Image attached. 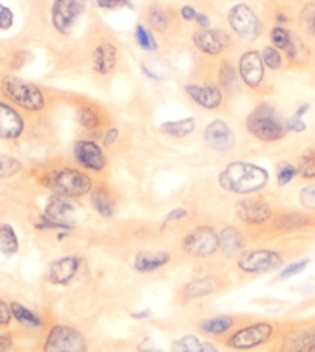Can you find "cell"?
<instances>
[{"instance_id": "cell-1", "label": "cell", "mask_w": 315, "mask_h": 352, "mask_svg": "<svg viewBox=\"0 0 315 352\" xmlns=\"http://www.w3.org/2000/svg\"><path fill=\"white\" fill-rule=\"evenodd\" d=\"M217 184L225 192L248 195L259 192L269 184V173L251 162H231L217 175Z\"/></svg>"}, {"instance_id": "cell-2", "label": "cell", "mask_w": 315, "mask_h": 352, "mask_svg": "<svg viewBox=\"0 0 315 352\" xmlns=\"http://www.w3.org/2000/svg\"><path fill=\"white\" fill-rule=\"evenodd\" d=\"M245 128L249 135L265 143L283 140L287 134L285 120L271 103H260L255 107L246 117Z\"/></svg>"}, {"instance_id": "cell-3", "label": "cell", "mask_w": 315, "mask_h": 352, "mask_svg": "<svg viewBox=\"0 0 315 352\" xmlns=\"http://www.w3.org/2000/svg\"><path fill=\"white\" fill-rule=\"evenodd\" d=\"M275 334H277V328L274 323L265 320L254 322L229 334L225 340V346L232 351H251L272 342Z\"/></svg>"}, {"instance_id": "cell-4", "label": "cell", "mask_w": 315, "mask_h": 352, "mask_svg": "<svg viewBox=\"0 0 315 352\" xmlns=\"http://www.w3.org/2000/svg\"><path fill=\"white\" fill-rule=\"evenodd\" d=\"M50 186L58 194L67 195L71 199H80L89 195L93 191V179L85 169L73 166H65L56 169L50 177Z\"/></svg>"}, {"instance_id": "cell-5", "label": "cell", "mask_w": 315, "mask_h": 352, "mask_svg": "<svg viewBox=\"0 0 315 352\" xmlns=\"http://www.w3.org/2000/svg\"><path fill=\"white\" fill-rule=\"evenodd\" d=\"M0 87L12 103L26 111H31V113H37L47 107L43 91L34 83L8 76L2 80Z\"/></svg>"}, {"instance_id": "cell-6", "label": "cell", "mask_w": 315, "mask_h": 352, "mask_svg": "<svg viewBox=\"0 0 315 352\" xmlns=\"http://www.w3.org/2000/svg\"><path fill=\"white\" fill-rule=\"evenodd\" d=\"M87 12V0H52L50 19L58 34L71 36Z\"/></svg>"}, {"instance_id": "cell-7", "label": "cell", "mask_w": 315, "mask_h": 352, "mask_svg": "<svg viewBox=\"0 0 315 352\" xmlns=\"http://www.w3.org/2000/svg\"><path fill=\"white\" fill-rule=\"evenodd\" d=\"M182 250L195 258L213 257L220 250L219 232L208 225L195 226L183 236Z\"/></svg>"}, {"instance_id": "cell-8", "label": "cell", "mask_w": 315, "mask_h": 352, "mask_svg": "<svg viewBox=\"0 0 315 352\" xmlns=\"http://www.w3.org/2000/svg\"><path fill=\"white\" fill-rule=\"evenodd\" d=\"M228 25L235 36L254 42L263 32V23L255 11L246 3H237L228 11Z\"/></svg>"}, {"instance_id": "cell-9", "label": "cell", "mask_w": 315, "mask_h": 352, "mask_svg": "<svg viewBox=\"0 0 315 352\" xmlns=\"http://www.w3.org/2000/svg\"><path fill=\"white\" fill-rule=\"evenodd\" d=\"M43 352H88V344L73 326L54 324L45 337Z\"/></svg>"}, {"instance_id": "cell-10", "label": "cell", "mask_w": 315, "mask_h": 352, "mask_svg": "<svg viewBox=\"0 0 315 352\" xmlns=\"http://www.w3.org/2000/svg\"><path fill=\"white\" fill-rule=\"evenodd\" d=\"M283 263L285 257L279 251L266 250V248L245 251L237 258V268L241 272L251 274V276H261V274L274 272L280 270Z\"/></svg>"}, {"instance_id": "cell-11", "label": "cell", "mask_w": 315, "mask_h": 352, "mask_svg": "<svg viewBox=\"0 0 315 352\" xmlns=\"http://www.w3.org/2000/svg\"><path fill=\"white\" fill-rule=\"evenodd\" d=\"M183 89L188 99L206 111L219 109L225 102V93L217 82H188Z\"/></svg>"}, {"instance_id": "cell-12", "label": "cell", "mask_w": 315, "mask_h": 352, "mask_svg": "<svg viewBox=\"0 0 315 352\" xmlns=\"http://www.w3.org/2000/svg\"><path fill=\"white\" fill-rule=\"evenodd\" d=\"M74 160L78 166L85 171L102 173L107 168V155H105L102 146L96 140L78 139L73 146Z\"/></svg>"}, {"instance_id": "cell-13", "label": "cell", "mask_w": 315, "mask_h": 352, "mask_svg": "<svg viewBox=\"0 0 315 352\" xmlns=\"http://www.w3.org/2000/svg\"><path fill=\"white\" fill-rule=\"evenodd\" d=\"M191 41L194 47L200 51L202 54L209 57H217L225 53L232 45V37L225 30H197L193 32Z\"/></svg>"}, {"instance_id": "cell-14", "label": "cell", "mask_w": 315, "mask_h": 352, "mask_svg": "<svg viewBox=\"0 0 315 352\" xmlns=\"http://www.w3.org/2000/svg\"><path fill=\"white\" fill-rule=\"evenodd\" d=\"M203 142L214 153L228 154L237 145L235 134L225 120L215 119L203 129Z\"/></svg>"}, {"instance_id": "cell-15", "label": "cell", "mask_w": 315, "mask_h": 352, "mask_svg": "<svg viewBox=\"0 0 315 352\" xmlns=\"http://www.w3.org/2000/svg\"><path fill=\"white\" fill-rule=\"evenodd\" d=\"M266 67L261 54L255 50H248L239 58V76L240 80L249 89L257 91L265 82Z\"/></svg>"}, {"instance_id": "cell-16", "label": "cell", "mask_w": 315, "mask_h": 352, "mask_svg": "<svg viewBox=\"0 0 315 352\" xmlns=\"http://www.w3.org/2000/svg\"><path fill=\"white\" fill-rule=\"evenodd\" d=\"M235 214L243 225L261 226L266 225L274 217V211L268 201L261 199H241L235 206Z\"/></svg>"}, {"instance_id": "cell-17", "label": "cell", "mask_w": 315, "mask_h": 352, "mask_svg": "<svg viewBox=\"0 0 315 352\" xmlns=\"http://www.w3.org/2000/svg\"><path fill=\"white\" fill-rule=\"evenodd\" d=\"M83 258L80 256H63L51 262L47 270L48 283L56 286H68L77 277Z\"/></svg>"}, {"instance_id": "cell-18", "label": "cell", "mask_w": 315, "mask_h": 352, "mask_svg": "<svg viewBox=\"0 0 315 352\" xmlns=\"http://www.w3.org/2000/svg\"><path fill=\"white\" fill-rule=\"evenodd\" d=\"M119 62V50L113 42H98L91 54V68L97 76H109L114 73Z\"/></svg>"}, {"instance_id": "cell-19", "label": "cell", "mask_w": 315, "mask_h": 352, "mask_svg": "<svg viewBox=\"0 0 315 352\" xmlns=\"http://www.w3.org/2000/svg\"><path fill=\"white\" fill-rule=\"evenodd\" d=\"M74 200L76 199H71L63 194L54 192L47 201L43 216H47L48 219L57 221V223L65 225L68 226L69 230H73L74 223L73 220H71V216H73L77 210V205Z\"/></svg>"}, {"instance_id": "cell-20", "label": "cell", "mask_w": 315, "mask_h": 352, "mask_svg": "<svg viewBox=\"0 0 315 352\" xmlns=\"http://www.w3.org/2000/svg\"><path fill=\"white\" fill-rule=\"evenodd\" d=\"M225 286V282L223 278L219 276H203L195 280H191L188 282L185 286L182 288V298L183 302H189V300H195V298H203V297H209L213 294H217L223 289Z\"/></svg>"}, {"instance_id": "cell-21", "label": "cell", "mask_w": 315, "mask_h": 352, "mask_svg": "<svg viewBox=\"0 0 315 352\" xmlns=\"http://www.w3.org/2000/svg\"><path fill=\"white\" fill-rule=\"evenodd\" d=\"M76 120L85 131L94 133L102 129L107 123V116L102 108L89 100H82L76 105Z\"/></svg>"}, {"instance_id": "cell-22", "label": "cell", "mask_w": 315, "mask_h": 352, "mask_svg": "<svg viewBox=\"0 0 315 352\" xmlns=\"http://www.w3.org/2000/svg\"><path fill=\"white\" fill-rule=\"evenodd\" d=\"M25 131V122L17 111L0 102V139L14 140Z\"/></svg>"}, {"instance_id": "cell-23", "label": "cell", "mask_w": 315, "mask_h": 352, "mask_svg": "<svg viewBox=\"0 0 315 352\" xmlns=\"http://www.w3.org/2000/svg\"><path fill=\"white\" fill-rule=\"evenodd\" d=\"M91 199V205H93L94 211L98 214V216L103 219H113L117 212V199L114 192L109 190L107 185H97L93 188V191L89 194Z\"/></svg>"}, {"instance_id": "cell-24", "label": "cell", "mask_w": 315, "mask_h": 352, "mask_svg": "<svg viewBox=\"0 0 315 352\" xmlns=\"http://www.w3.org/2000/svg\"><path fill=\"white\" fill-rule=\"evenodd\" d=\"M220 251L226 258H239L245 252V236L235 226H225L219 232Z\"/></svg>"}, {"instance_id": "cell-25", "label": "cell", "mask_w": 315, "mask_h": 352, "mask_svg": "<svg viewBox=\"0 0 315 352\" xmlns=\"http://www.w3.org/2000/svg\"><path fill=\"white\" fill-rule=\"evenodd\" d=\"M171 262V254L166 251H140L134 257V271L139 274H153Z\"/></svg>"}, {"instance_id": "cell-26", "label": "cell", "mask_w": 315, "mask_h": 352, "mask_svg": "<svg viewBox=\"0 0 315 352\" xmlns=\"http://www.w3.org/2000/svg\"><path fill=\"white\" fill-rule=\"evenodd\" d=\"M271 223L275 231L290 232V231H297V230H301V228L309 226L311 219L303 212H281L272 217Z\"/></svg>"}, {"instance_id": "cell-27", "label": "cell", "mask_w": 315, "mask_h": 352, "mask_svg": "<svg viewBox=\"0 0 315 352\" xmlns=\"http://www.w3.org/2000/svg\"><path fill=\"white\" fill-rule=\"evenodd\" d=\"M315 342V326L292 331L285 338V352H306Z\"/></svg>"}, {"instance_id": "cell-28", "label": "cell", "mask_w": 315, "mask_h": 352, "mask_svg": "<svg viewBox=\"0 0 315 352\" xmlns=\"http://www.w3.org/2000/svg\"><path fill=\"white\" fill-rule=\"evenodd\" d=\"M197 128V123L194 117H185V119H179V120H168L163 122L159 126V131L171 137V139H185V137L191 135Z\"/></svg>"}, {"instance_id": "cell-29", "label": "cell", "mask_w": 315, "mask_h": 352, "mask_svg": "<svg viewBox=\"0 0 315 352\" xmlns=\"http://www.w3.org/2000/svg\"><path fill=\"white\" fill-rule=\"evenodd\" d=\"M173 352H220L213 342H203L194 334H186L173 343Z\"/></svg>"}, {"instance_id": "cell-30", "label": "cell", "mask_w": 315, "mask_h": 352, "mask_svg": "<svg viewBox=\"0 0 315 352\" xmlns=\"http://www.w3.org/2000/svg\"><path fill=\"white\" fill-rule=\"evenodd\" d=\"M235 326V317L232 316H215L202 320L199 323V329L208 336H225L228 331H231Z\"/></svg>"}, {"instance_id": "cell-31", "label": "cell", "mask_w": 315, "mask_h": 352, "mask_svg": "<svg viewBox=\"0 0 315 352\" xmlns=\"http://www.w3.org/2000/svg\"><path fill=\"white\" fill-rule=\"evenodd\" d=\"M148 27L157 34H165L171 28V19L168 12L159 3H153L146 11Z\"/></svg>"}, {"instance_id": "cell-32", "label": "cell", "mask_w": 315, "mask_h": 352, "mask_svg": "<svg viewBox=\"0 0 315 352\" xmlns=\"http://www.w3.org/2000/svg\"><path fill=\"white\" fill-rule=\"evenodd\" d=\"M239 69L234 68L231 62H221L219 67V74H217V83L219 87L223 89V93H232V91L237 88L239 85Z\"/></svg>"}, {"instance_id": "cell-33", "label": "cell", "mask_w": 315, "mask_h": 352, "mask_svg": "<svg viewBox=\"0 0 315 352\" xmlns=\"http://www.w3.org/2000/svg\"><path fill=\"white\" fill-rule=\"evenodd\" d=\"M19 251V239L14 228L8 223L0 225V252L5 256H14Z\"/></svg>"}, {"instance_id": "cell-34", "label": "cell", "mask_w": 315, "mask_h": 352, "mask_svg": "<svg viewBox=\"0 0 315 352\" xmlns=\"http://www.w3.org/2000/svg\"><path fill=\"white\" fill-rule=\"evenodd\" d=\"M134 38L139 48L143 51H148V53H155L159 50V43L155 41V36L153 30L143 23H137L134 28Z\"/></svg>"}, {"instance_id": "cell-35", "label": "cell", "mask_w": 315, "mask_h": 352, "mask_svg": "<svg viewBox=\"0 0 315 352\" xmlns=\"http://www.w3.org/2000/svg\"><path fill=\"white\" fill-rule=\"evenodd\" d=\"M10 306H11L12 317H14L19 323L26 324V326H32V328H39V326H42V318L37 314H34L31 309L26 308V306L17 303V302L11 303Z\"/></svg>"}, {"instance_id": "cell-36", "label": "cell", "mask_w": 315, "mask_h": 352, "mask_svg": "<svg viewBox=\"0 0 315 352\" xmlns=\"http://www.w3.org/2000/svg\"><path fill=\"white\" fill-rule=\"evenodd\" d=\"M294 34L292 32L285 28L283 25H277V27H274L271 30V32H269V38H271V45L272 47H275L280 51H285L291 47V43L294 41Z\"/></svg>"}, {"instance_id": "cell-37", "label": "cell", "mask_w": 315, "mask_h": 352, "mask_svg": "<svg viewBox=\"0 0 315 352\" xmlns=\"http://www.w3.org/2000/svg\"><path fill=\"white\" fill-rule=\"evenodd\" d=\"M298 175L301 179L314 180L315 179V151L314 149H307L300 155L298 163Z\"/></svg>"}, {"instance_id": "cell-38", "label": "cell", "mask_w": 315, "mask_h": 352, "mask_svg": "<svg viewBox=\"0 0 315 352\" xmlns=\"http://www.w3.org/2000/svg\"><path fill=\"white\" fill-rule=\"evenodd\" d=\"M261 58H263V63L268 69L271 71H279L283 67V54L281 51L277 50L272 45H268L263 50H261Z\"/></svg>"}, {"instance_id": "cell-39", "label": "cell", "mask_w": 315, "mask_h": 352, "mask_svg": "<svg viewBox=\"0 0 315 352\" xmlns=\"http://www.w3.org/2000/svg\"><path fill=\"white\" fill-rule=\"evenodd\" d=\"M298 175V168L291 162H280L277 166V185L286 186Z\"/></svg>"}, {"instance_id": "cell-40", "label": "cell", "mask_w": 315, "mask_h": 352, "mask_svg": "<svg viewBox=\"0 0 315 352\" xmlns=\"http://www.w3.org/2000/svg\"><path fill=\"white\" fill-rule=\"evenodd\" d=\"M22 171V163L12 155H0V179H8Z\"/></svg>"}, {"instance_id": "cell-41", "label": "cell", "mask_w": 315, "mask_h": 352, "mask_svg": "<svg viewBox=\"0 0 315 352\" xmlns=\"http://www.w3.org/2000/svg\"><path fill=\"white\" fill-rule=\"evenodd\" d=\"M311 265V258H301V260H297V262H294L291 265L285 266L283 270L280 271L279 274V278L280 280H287V278H292L295 276H300L301 272L306 271L307 266Z\"/></svg>"}, {"instance_id": "cell-42", "label": "cell", "mask_w": 315, "mask_h": 352, "mask_svg": "<svg viewBox=\"0 0 315 352\" xmlns=\"http://www.w3.org/2000/svg\"><path fill=\"white\" fill-rule=\"evenodd\" d=\"M300 21L307 34L315 37V3H307L300 12Z\"/></svg>"}, {"instance_id": "cell-43", "label": "cell", "mask_w": 315, "mask_h": 352, "mask_svg": "<svg viewBox=\"0 0 315 352\" xmlns=\"http://www.w3.org/2000/svg\"><path fill=\"white\" fill-rule=\"evenodd\" d=\"M97 8L103 11H116L123 8H134L135 0H93Z\"/></svg>"}, {"instance_id": "cell-44", "label": "cell", "mask_w": 315, "mask_h": 352, "mask_svg": "<svg viewBox=\"0 0 315 352\" xmlns=\"http://www.w3.org/2000/svg\"><path fill=\"white\" fill-rule=\"evenodd\" d=\"M300 205L307 211H315V182L303 186L298 194Z\"/></svg>"}, {"instance_id": "cell-45", "label": "cell", "mask_w": 315, "mask_h": 352, "mask_svg": "<svg viewBox=\"0 0 315 352\" xmlns=\"http://www.w3.org/2000/svg\"><path fill=\"white\" fill-rule=\"evenodd\" d=\"M14 25V12L8 6L0 3V30L8 31Z\"/></svg>"}, {"instance_id": "cell-46", "label": "cell", "mask_w": 315, "mask_h": 352, "mask_svg": "<svg viewBox=\"0 0 315 352\" xmlns=\"http://www.w3.org/2000/svg\"><path fill=\"white\" fill-rule=\"evenodd\" d=\"M285 126L287 129V133H297V134L305 133L307 129V125L303 122V119H300V117H297L295 114L285 119Z\"/></svg>"}, {"instance_id": "cell-47", "label": "cell", "mask_w": 315, "mask_h": 352, "mask_svg": "<svg viewBox=\"0 0 315 352\" xmlns=\"http://www.w3.org/2000/svg\"><path fill=\"white\" fill-rule=\"evenodd\" d=\"M188 214H189V211L186 210L185 206H177V208H174V210H171L166 214V217L163 219V226H166L169 223H174V221H179V220L186 219Z\"/></svg>"}, {"instance_id": "cell-48", "label": "cell", "mask_w": 315, "mask_h": 352, "mask_svg": "<svg viewBox=\"0 0 315 352\" xmlns=\"http://www.w3.org/2000/svg\"><path fill=\"white\" fill-rule=\"evenodd\" d=\"M119 137H120L119 128H116V126H108L107 129H105V133H103V135H102V143H103V146H107V148H109V146H114V145H116V142L119 140Z\"/></svg>"}, {"instance_id": "cell-49", "label": "cell", "mask_w": 315, "mask_h": 352, "mask_svg": "<svg viewBox=\"0 0 315 352\" xmlns=\"http://www.w3.org/2000/svg\"><path fill=\"white\" fill-rule=\"evenodd\" d=\"M197 14H199V11H197L193 5H183L180 8V17L188 23L195 22Z\"/></svg>"}, {"instance_id": "cell-50", "label": "cell", "mask_w": 315, "mask_h": 352, "mask_svg": "<svg viewBox=\"0 0 315 352\" xmlns=\"http://www.w3.org/2000/svg\"><path fill=\"white\" fill-rule=\"evenodd\" d=\"M11 318H12L11 306H8L5 302L0 300V326L8 324L11 322Z\"/></svg>"}, {"instance_id": "cell-51", "label": "cell", "mask_w": 315, "mask_h": 352, "mask_svg": "<svg viewBox=\"0 0 315 352\" xmlns=\"http://www.w3.org/2000/svg\"><path fill=\"white\" fill-rule=\"evenodd\" d=\"M153 316H154V312H153V309H151V308H143V309H140V311L131 312V317H133L134 320H137V322L149 320V318L153 317Z\"/></svg>"}, {"instance_id": "cell-52", "label": "cell", "mask_w": 315, "mask_h": 352, "mask_svg": "<svg viewBox=\"0 0 315 352\" xmlns=\"http://www.w3.org/2000/svg\"><path fill=\"white\" fill-rule=\"evenodd\" d=\"M195 23L200 30H208L211 27V19H209V16L205 14V12H199L195 17Z\"/></svg>"}, {"instance_id": "cell-53", "label": "cell", "mask_w": 315, "mask_h": 352, "mask_svg": "<svg viewBox=\"0 0 315 352\" xmlns=\"http://www.w3.org/2000/svg\"><path fill=\"white\" fill-rule=\"evenodd\" d=\"M12 348V337L10 334H0V352H8Z\"/></svg>"}, {"instance_id": "cell-54", "label": "cell", "mask_w": 315, "mask_h": 352, "mask_svg": "<svg viewBox=\"0 0 315 352\" xmlns=\"http://www.w3.org/2000/svg\"><path fill=\"white\" fill-rule=\"evenodd\" d=\"M137 352H165V351L155 348L154 344H151L149 342H142L139 346H137Z\"/></svg>"}, {"instance_id": "cell-55", "label": "cell", "mask_w": 315, "mask_h": 352, "mask_svg": "<svg viewBox=\"0 0 315 352\" xmlns=\"http://www.w3.org/2000/svg\"><path fill=\"white\" fill-rule=\"evenodd\" d=\"M142 71H143V74H145V77H148V79H151V80H160L162 79L159 74H154L153 71H151V68L146 67V65H142Z\"/></svg>"}, {"instance_id": "cell-56", "label": "cell", "mask_w": 315, "mask_h": 352, "mask_svg": "<svg viewBox=\"0 0 315 352\" xmlns=\"http://www.w3.org/2000/svg\"><path fill=\"white\" fill-rule=\"evenodd\" d=\"M309 108H311L309 103H301V105L297 108V111H295V116L300 117V119H303V116L309 111Z\"/></svg>"}, {"instance_id": "cell-57", "label": "cell", "mask_w": 315, "mask_h": 352, "mask_svg": "<svg viewBox=\"0 0 315 352\" xmlns=\"http://www.w3.org/2000/svg\"><path fill=\"white\" fill-rule=\"evenodd\" d=\"M287 21H290V19H287V16H286V14H283V12H279V14L275 16V22H277V23H281V25H283V23H286Z\"/></svg>"}, {"instance_id": "cell-58", "label": "cell", "mask_w": 315, "mask_h": 352, "mask_svg": "<svg viewBox=\"0 0 315 352\" xmlns=\"http://www.w3.org/2000/svg\"><path fill=\"white\" fill-rule=\"evenodd\" d=\"M306 352H315V342L311 344V348L309 349H307Z\"/></svg>"}]
</instances>
